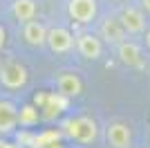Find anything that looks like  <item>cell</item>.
<instances>
[{"instance_id":"obj_8","label":"cell","mask_w":150,"mask_h":148,"mask_svg":"<svg viewBox=\"0 0 150 148\" xmlns=\"http://www.w3.org/2000/svg\"><path fill=\"white\" fill-rule=\"evenodd\" d=\"M105 142L112 148H132V130L123 121H112L105 128Z\"/></svg>"},{"instance_id":"obj_4","label":"cell","mask_w":150,"mask_h":148,"mask_svg":"<svg viewBox=\"0 0 150 148\" xmlns=\"http://www.w3.org/2000/svg\"><path fill=\"white\" fill-rule=\"evenodd\" d=\"M121 23H123L125 31L132 36H141L148 29V20H146V11L144 7H134V5H125L119 14Z\"/></svg>"},{"instance_id":"obj_10","label":"cell","mask_w":150,"mask_h":148,"mask_svg":"<svg viewBox=\"0 0 150 148\" xmlns=\"http://www.w3.org/2000/svg\"><path fill=\"white\" fill-rule=\"evenodd\" d=\"M47 31L50 29L36 18L23 23V38H25V43L31 45V47H43V45H47Z\"/></svg>"},{"instance_id":"obj_14","label":"cell","mask_w":150,"mask_h":148,"mask_svg":"<svg viewBox=\"0 0 150 148\" xmlns=\"http://www.w3.org/2000/svg\"><path fill=\"white\" fill-rule=\"evenodd\" d=\"M38 119H40V112H38V108H34V105H23L18 110V121H20V126H25V128L36 126Z\"/></svg>"},{"instance_id":"obj_17","label":"cell","mask_w":150,"mask_h":148,"mask_svg":"<svg viewBox=\"0 0 150 148\" xmlns=\"http://www.w3.org/2000/svg\"><path fill=\"white\" fill-rule=\"evenodd\" d=\"M144 43H146V47L150 49V29H146V31H144Z\"/></svg>"},{"instance_id":"obj_1","label":"cell","mask_w":150,"mask_h":148,"mask_svg":"<svg viewBox=\"0 0 150 148\" xmlns=\"http://www.w3.org/2000/svg\"><path fill=\"white\" fill-rule=\"evenodd\" d=\"M63 130L69 139H74L79 144H94L99 139V126L92 117L81 115V117H72L63 123Z\"/></svg>"},{"instance_id":"obj_12","label":"cell","mask_w":150,"mask_h":148,"mask_svg":"<svg viewBox=\"0 0 150 148\" xmlns=\"http://www.w3.org/2000/svg\"><path fill=\"white\" fill-rule=\"evenodd\" d=\"M117 54H119V61L128 68H141L144 65V56H141V47L132 41H123V43L117 45Z\"/></svg>"},{"instance_id":"obj_9","label":"cell","mask_w":150,"mask_h":148,"mask_svg":"<svg viewBox=\"0 0 150 148\" xmlns=\"http://www.w3.org/2000/svg\"><path fill=\"white\" fill-rule=\"evenodd\" d=\"M56 88H58V94H63L67 99H76L83 92V81L74 72H61L56 76Z\"/></svg>"},{"instance_id":"obj_2","label":"cell","mask_w":150,"mask_h":148,"mask_svg":"<svg viewBox=\"0 0 150 148\" xmlns=\"http://www.w3.org/2000/svg\"><path fill=\"white\" fill-rule=\"evenodd\" d=\"M29 81V72L25 65L16 61H7L0 65V85L5 90H23Z\"/></svg>"},{"instance_id":"obj_13","label":"cell","mask_w":150,"mask_h":148,"mask_svg":"<svg viewBox=\"0 0 150 148\" xmlns=\"http://www.w3.org/2000/svg\"><path fill=\"white\" fill-rule=\"evenodd\" d=\"M11 14L18 23H27V20H34L38 14V5L36 0H13L11 5Z\"/></svg>"},{"instance_id":"obj_11","label":"cell","mask_w":150,"mask_h":148,"mask_svg":"<svg viewBox=\"0 0 150 148\" xmlns=\"http://www.w3.org/2000/svg\"><path fill=\"white\" fill-rule=\"evenodd\" d=\"M18 123V105L0 99V137L11 135Z\"/></svg>"},{"instance_id":"obj_3","label":"cell","mask_w":150,"mask_h":148,"mask_svg":"<svg viewBox=\"0 0 150 148\" xmlns=\"http://www.w3.org/2000/svg\"><path fill=\"white\" fill-rule=\"evenodd\" d=\"M67 16L76 25H90L99 16V0H67Z\"/></svg>"},{"instance_id":"obj_18","label":"cell","mask_w":150,"mask_h":148,"mask_svg":"<svg viewBox=\"0 0 150 148\" xmlns=\"http://www.w3.org/2000/svg\"><path fill=\"white\" fill-rule=\"evenodd\" d=\"M139 2H141V7H144V11L150 14V0H139Z\"/></svg>"},{"instance_id":"obj_6","label":"cell","mask_w":150,"mask_h":148,"mask_svg":"<svg viewBox=\"0 0 150 148\" xmlns=\"http://www.w3.org/2000/svg\"><path fill=\"white\" fill-rule=\"evenodd\" d=\"M47 47L52 54H67L76 47V36L67 27H52L47 31Z\"/></svg>"},{"instance_id":"obj_16","label":"cell","mask_w":150,"mask_h":148,"mask_svg":"<svg viewBox=\"0 0 150 148\" xmlns=\"http://www.w3.org/2000/svg\"><path fill=\"white\" fill-rule=\"evenodd\" d=\"M0 148H20L18 144H13V142H7L5 137H0Z\"/></svg>"},{"instance_id":"obj_15","label":"cell","mask_w":150,"mask_h":148,"mask_svg":"<svg viewBox=\"0 0 150 148\" xmlns=\"http://www.w3.org/2000/svg\"><path fill=\"white\" fill-rule=\"evenodd\" d=\"M5 45H7V29L0 25V52L5 49Z\"/></svg>"},{"instance_id":"obj_5","label":"cell","mask_w":150,"mask_h":148,"mask_svg":"<svg viewBox=\"0 0 150 148\" xmlns=\"http://www.w3.org/2000/svg\"><path fill=\"white\" fill-rule=\"evenodd\" d=\"M76 52L85 61H99L103 56V38L92 31H81L76 34Z\"/></svg>"},{"instance_id":"obj_7","label":"cell","mask_w":150,"mask_h":148,"mask_svg":"<svg viewBox=\"0 0 150 148\" xmlns=\"http://www.w3.org/2000/svg\"><path fill=\"white\" fill-rule=\"evenodd\" d=\"M99 36L103 38V43H108V45H119L128 38V31H125V27H123L119 16H108V18H103V23L99 25Z\"/></svg>"}]
</instances>
